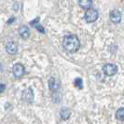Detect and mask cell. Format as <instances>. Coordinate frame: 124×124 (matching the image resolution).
<instances>
[{
  "instance_id": "cell-16",
  "label": "cell",
  "mask_w": 124,
  "mask_h": 124,
  "mask_svg": "<svg viewBox=\"0 0 124 124\" xmlns=\"http://www.w3.org/2000/svg\"><path fill=\"white\" fill-rule=\"evenodd\" d=\"M5 89H6V85L5 84H0V93H3L5 91Z\"/></svg>"
},
{
  "instance_id": "cell-15",
  "label": "cell",
  "mask_w": 124,
  "mask_h": 124,
  "mask_svg": "<svg viewBox=\"0 0 124 124\" xmlns=\"http://www.w3.org/2000/svg\"><path fill=\"white\" fill-rule=\"evenodd\" d=\"M38 21H39V17H37V19H35V20H33L31 23H30V24L32 25V26H34V25L36 24V23H38Z\"/></svg>"
},
{
  "instance_id": "cell-13",
  "label": "cell",
  "mask_w": 124,
  "mask_h": 124,
  "mask_svg": "<svg viewBox=\"0 0 124 124\" xmlns=\"http://www.w3.org/2000/svg\"><path fill=\"white\" fill-rule=\"evenodd\" d=\"M74 85L77 89L82 90L83 89V81H82V79H81L80 78H77L74 81Z\"/></svg>"
},
{
  "instance_id": "cell-1",
  "label": "cell",
  "mask_w": 124,
  "mask_h": 124,
  "mask_svg": "<svg viewBox=\"0 0 124 124\" xmlns=\"http://www.w3.org/2000/svg\"><path fill=\"white\" fill-rule=\"evenodd\" d=\"M62 47L66 51H68L69 53H75L80 48V41L77 36L70 35L63 38Z\"/></svg>"
},
{
  "instance_id": "cell-6",
  "label": "cell",
  "mask_w": 124,
  "mask_h": 124,
  "mask_svg": "<svg viewBox=\"0 0 124 124\" xmlns=\"http://www.w3.org/2000/svg\"><path fill=\"white\" fill-rule=\"evenodd\" d=\"M6 51L8 54H10V55L16 54L18 52V46H17V44L15 43V42H13V41L8 42L6 45Z\"/></svg>"
},
{
  "instance_id": "cell-10",
  "label": "cell",
  "mask_w": 124,
  "mask_h": 124,
  "mask_svg": "<svg viewBox=\"0 0 124 124\" xmlns=\"http://www.w3.org/2000/svg\"><path fill=\"white\" fill-rule=\"evenodd\" d=\"M60 116H61V118L63 119V120H67L69 119L70 116H71V111L69 108H66V107H62L60 111Z\"/></svg>"
},
{
  "instance_id": "cell-4",
  "label": "cell",
  "mask_w": 124,
  "mask_h": 124,
  "mask_svg": "<svg viewBox=\"0 0 124 124\" xmlns=\"http://www.w3.org/2000/svg\"><path fill=\"white\" fill-rule=\"evenodd\" d=\"M22 98L28 104H32L34 102V93L31 88H27L22 92Z\"/></svg>"
},
{
  "instance_id": "cell-7",
  "label": "cell",
  "mask_w": 124,
  "mask_h": 124,
  "mask_svg": "<svg viewBox=\"0 0 124 124\" xmlns=\"http://www.w3.org/2000/svg\"><path fill=\"white\" fill-rule=\"evenodd\" d=\"M110 20L113 23L117 24L120 23V20H121V13L118 9H114L110 12Z\"/></svg>"
},
{
  "instance_id": "cell-14",
  "label": "cell",
  "mask_w": 124,
  "mask_h": 124,
  "mask_svg": "<svg viewBox=\"0 0 124 124\" xmlns=\"http://www.w3.org/2000/svg\"><path fill=\"white\" fill-rule=\"evenodd\" d=\"M34 27H35V28H37V31L39 32V33H41V34H45V29H44V27L41 24H39L38 23L34 25Z\"/></svg>"
},
{
  "instance_id": "cell-2",
  "label": "cell",
  "mask_w": 124,
  "mask_h": 124,
  "mask_svg": "<svg viewBox=\"0 0 124 124\" xmlns=\"http://www.w3.org/2000/svg\"><path fill=\"white\" fill-rule=\"evenodd\" d=\"M86 10L87 11H86L85 16H84L86 22L87 23H94L98 19V17H99L98 11L95 8H88Z\"/></svg>"
},
{
  "instance_id": "cell-8",
  "label": "cell",
  "mask_w": 124,
  "mask_h": 124,
  "mask_svg": "<svg viewBox=\"0 0 124 124\" xmlns=\"http://www.w3.org/2000/svg\"><path fill=\"white\" fill-rule=\"evenodd\" d=\"M60 87V82L55 78H50L49 79V88L52 93H56Z\"/></svg>"
},
{
  "instance_id": "cell-9",
  "label": "cell",
  "mask_w": 124,
  "mask_h": 124,
  "mask_svg": "<svg viewBox=\"0 0 124 124\" xmlns=\"http://www.w3.org/2000/svg\"><path fill=\"white\" fill-rule=\"evenodd\" d=\"M19 34L21 35V37L23 38H28L30 37V31H29V27L27 25H22L20 28H19Z\"/></svg>"
},
{
  "instance_id": "cell-3",
  "label": "cell",
  "mask_w": 124,
  "mask_h": 124,
  "mask_svg": "<svg viewBox=\"0 0 124 124\" xmlns=\"http://www.w3.org/2000/svg\"><path fill=\"white\" fill-rule=\"evenodd\" d=\"M118 66L114 63H106L103 67V71L104 73L107 76V77H112L118 73Z\"/></svg>"
},
{
  "instance_id": "cell-11",
  "label": "cell",
  "mask_w": 124,
  "mask_h": 124,
  "mask_svg": "<svg viewBox=\"0 0 124 124\" xmlns=\"http://www.w3.org/2000/svg\"><path fill=\"white\" fill-rule=\"evenodd\" d=\"M78 4L83 9H88L93 6V0H78Z\"/></svg>"
},
{
  "instance_id": "cell-17",
  "label": "cell",
  "mask_w": 124,
  "mask_h": 124,
  "mask_svg": "<svg viewBox=\"0 0 124 124\" xmlns=\"http://www.w3.org/2000/svg\"><path fill=\"white\" fill-rule=\"evenodd\" d=\"M15 20H16L15 17H11V18L8 21V24H11V23H13V21H15Z\"/></svg>"
},
{
  "instance_id": "cell-12",
  "label": "cell",
  "mask_w": 124,
  "mask_h": 124,
  "mask_svg": "<svg viewBox=\"0 0 124 124\" xmlns=\"http://www.w3.org/2000/svg\"><path fill=\"white\" fill-rule=\"evenodd\" d=\"M116 118L118 119V120H121V121L124 120V108L123 107H120V108H118V110H117Z\"/></svg>"
},
{
  "instance_id": "cell-5",
  "label": "cell",
  "mask_w": 124,
  "mask_h": 124,
  "mask_svg": "<svg viewBox=\"0 0 124 124\" xmlns=\"http://www.w3.org/2000/svg\"><path fill=\"white\" fill-rule=\"evenodd\" d=\"M25 73L24 66L22 63H15L12 67V74L15 78H21Z\"/></svg>"
}]
</instances>
